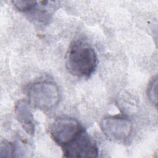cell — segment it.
Masks as SVG:
<instances>
[{
  "mask_svg": "<svg viewBox=\"0 0 158 158\" xmlns=\"http://www.w3.org/2000/svg\"><path fill=\"white\" fill-rule=\"evenodd\" d=\"M61 148L65 157H97L99 153L97 143L84 128L73 140Z\"/></svg>",
  "mask_w": 158,
  "mask_h": 158,
  "instance_id": "obj_3",
  "label": "cell"
},
{
  "mask_svg": "<svg viewBox=\"0 0 158 158\" xmlns=\"http://www.w3.org/2000/svg\"><path fill=\"white\" fill-rule=\"evenodd\" d=\"M15 114L23 130L30 135L35 132V122L30 104L26 100L19 101L15 106Z\"/></svg>",
  "mask_w": 158,
  "mask_h": 158,
  "instance_id": "obj_6",
  "label": "cell"
},
{
  "mask_svg": "<svg viewBox=\"0 0 158 158\" xmlns=\"http://www.w3.org/2000/svg\"><path fill=\"white\" fill-rule=\"evenodd\" d=\"M16 152L15 144L3 140L0 146V157H15Z\"/></svg>",
  "mask_w": 158,
  "mask_h": 158,
  "instance_id": "obj_7",
  "label": "cell"
},
{
  "mask_svg": "<svg viewBox=\"0 0 158 158\" xmlns=\"http://www.w3.org/2000/svg\"><path fill=\"white\" fill-rule=\"evenodd\" d=\"M147 95L150 102L157 106V77L155 75L150 80L147 89Z\"/></svg>",
  "mask_w": 158,
  "mask_h": 158,
  "instance_id": "obj_8",
  "label": "cell"
},
{
  "mask_svg": "<svg viewBox=\"0 0 158 158\" xmlns=\"http://www.w3.org/2000/svg\"><path fill=\"white\" fill-rule=\"evenodd\" d=\"M97 64V54L88 43L75 40L70 44L65 56V66L70 73L78 77H88L94 72Z\"/></svg>",
  "mask_w": 158,
  "mask_h": 158,
  "instance_id": "obj_1",
  "label": "cell"
},
{
  "mask_svg": "<svg viewBox=\"0 0 158 158\" xmlns=\"http://www.w3.org/2000/svg\"><path fill=\"white\" fill-rule=\"evenodd\" d=\"M14 7L21 12H30L35 9L38 6V2L35 1L15 0L12 1Z\"/></svg>",
  "mask_w": 158,
  "mask_h": 158,
  "instance_id": "obj_9",
  "label": "cell"
},
{
  "mask_svg": "<svg viewBox=\"0 0 158 158\" xmlns=\"http://www.w3.org/2000/svg\"><path fill=\"white\" fill-rule=\"evenodd\" d=\"M83 129L77 120L69 117L56 119L50 127V135L60 147L70 143Z\"/></svg>",
  "mask_w": 158,
  "mask_h": 158,
  "instance_id": "obj_5",
  "label": "cell"
},
{
  "mask_svg": "<svg viewBox=\"0 0 158 158\" xmlns=\"http://www.w3.org/2000/svg\"><path fill=\"white\" fill-rule=\"evenodd\" d=\"M100 128L104 135L109 139L117 142H125L131 135V122L123 115L107 116L100 122Z\"/></svg>",
  "mask_w": 158,
  "mask_h": 158,
  "instance_id": "obj_4",
  "label": "cell"
},
{
  "mask_svg": "<svg viewBox=\"0 0 158 158\" xmlns=\"http://www.w3.org/2000/svg\"><path fill=\"white\" fill-rule=\"evenodd\" d=\"M27 95L30 105L43 111L55 107L60 99L58 86L50 81H41L32 84L27 90Z\"/></svg>",
  "mask_w": 158,
  "mask_h": 158,
  "instance_id": "obj_2",
  "label": "cell"
}]
</instances>
